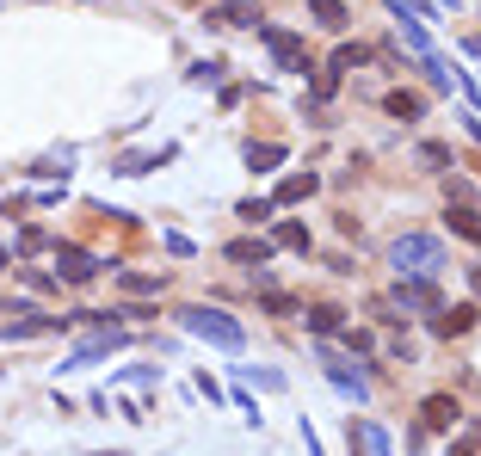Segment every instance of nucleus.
<instances>
[{
	"label": "nucleus",
	"mask_w": 481,
	"mask_h": 456,
	"mask_svg": "<svg viewBox=\"0 0 481 456\" xmlns=\"http://www.w3.org/2000/svg\"><path fill=\"white\" fill-rule=\"evenodd\" d=\"M389 265H395L401 278H432V272L445 265V247L432 241V235H395V241H389Z\"/></svg>",
	"instance_id": "1"
},
{
	"label": "nucleus",
	"mask_w": 481,
	"mask_h": 456,
	"mask_svg": "<svg viewBox=\"0 0 481 456\" xmlns=\"http://www.w3.org/2000/svg\"><path fill=\"white\" fill-rule=\"evenodd\" d=\"M179 321H185L192 340H210V346H222V351L247 346V327L235 315H222V309H179Z\"/></svg>",
	"instance_id": "2"
},
{
	"label": "nucleus",
	"mask_w": 481,
	"mask_h": 456,
	"mask_svg": "<svg viewBox=\"0 0 481 456\" xmlns=\"http://www.w3.org/2000/svg\"><path fill=\"white\" fill-rule=\"evenodd\" d=\"M389 309H395V315H439L445 302H439V290H432V284L420 278V284H401V290L389 296Z\"/></svg>",
	"instance_id": "3"
},
{
	"label": "nucleus",
	"mask_w": 481,
	"mask_h": 456,
	"mask_svg": "<svg viewBox=\"0 0 481 456\" xmlns=\"http://www.w3.org/2000/svg\"><path fill=\"white\" fill-rule=\"evenodd\" d=\"M93 272H99V259H93L87 247H62V253H56V278H69V284H87Z\"/></svg>",
	"instance_id": "4"
},
{
	"label": "nucleus",
	"mask_w": 481,
	"mask_h": 456,
	"mask_svg": "<svg viewBox=\"0 0 481 456\" xmlns=\"http://www.w3.org/2000/svg\"><path fill=\"white\" fill-rule=\"evenodd\" d=\"M420 420L432 425V432H450V425L463 420V407H457V395H426L420 401Z\"/></svg>",
	"instance_id": "5"
},
{
	"label": "nucleus",
	"mask_w": 481,
	"mask_h": 456,
	"mask_svg": "<svg viewBox=\"0 0 481 456\" xmlns=\"http://www.w3.org/2000/svg\"><path fill=\"white\" fill-rule=\"evenodd\" d=\"M315 358H321V364H327V377H334V383L345 388V395H358V401H364V383H358V377H352V364H345L340 351H327V346H315Z\"/></svg>",
	"instance_id": "6"
},
{
	"label": "nucleus",
	"mask_w": 481,
	"mask_h": 456,
	"mask_svg": "<svg viewBox=\"0 0 481 456\" xmlns=\"http://www.w3.org/2000/svg\"><path fill=\"white\" fill-rule=\"evenodd\" d=\"M469 327H476V309H469V302H463V309H439V321H432L439 340H457V333H469Z\"/></svg>",
	"instance_id": "7"
},
{
	"label": "nucleus",
	"mask_w": 481,
	"mask_h": 456,
	"mask_svg": "<svg viewBox=\"0 0 481 456\" xmlns=\"http://www.w3.org/2000/svg\"><path fill=\"white\" fill-rule=\"evenodd\" d=\"M210 25H229V32H235V25H259V0H235V6H216V13H210Z\"/></svg>",
	"instance_id": "8"
},
{
	"label": "nucleus",
	"mask_w": 481,
	"mask_h": 456,
	"mask_svg": "<svg viewBox=\"0 0 481 456\" xmlns=\"http://www.w3.org/2000/svg\"><path fill=\"white\" fill-rule=\"evenodd\" d=\"M161 161H173V148H148V154H124V161H118V173H124V179H142L148 167H161Z\"/></svg>",
	"instance_id": "9"
},
{
	"label": "nucleus",
	"mask_w": 481,
	"mask_h": 456,
	"mask_svg": "<svg viewBox=\"0 0 481 456\" xmlns=\"http://www.w3.org/2000/svg\"><path fill=\"white\" fill-rule=\"evenodd\" d=\"M340 327H345V309H334V302H315L309 309V333L327 340V333H340Z\"/></svg>",
	"instance_id": "10"
},
{
	"label": "nucleus",
	"mask_w": 481,
	"mask_h": 456,
	"mask_svg": "<svg viewBox=\"0 0 481 456\" xmlns=\"http://www.w3.org/2000/svg\"><path fill=\"white\" fill-rule=\"evenodd\" d=\"M229 259H235V265H266V259H272V241H229Z\"/></svg>",
	"instance_id": "11"
},
{
	"label": "nucleus",
	"mask_w": 481,
	"mask_h": 456,
	"mask_svg": "<svg viewBox=\"0 0 481 456\" xmlns=\"http://www.w3.org/2000/svg\"><path fill=\"white\" fill-rule=\"evenodd\" d=\"M247 167H253V173H272V167H284V148H278V142H253V148H247Z\"/></svg>",
	"instance_id": "12"
},
{
	"label": "nucleus",
	"mask_w": 481,
	"mask_h": 456,
	"mask_svg": "<svg viewBox=\"0 0 481 456\" xmlns=\"http://www.w3.org/2000/svg\"><path fill=\"white\" fill-rule=\"evenodd\" d=\"M352 438H364V456H395V451H389V432H382L377 420H358Z\"/></svg>",
	"instance_id": "13"
},
{
	"label": "nucleus",
	"mask_w": 481,
	"mask_h": 456,
	"mask_svg": "<svg viewBox=\"0 0 481 456\" xmlns=\"http://www.w3.org/2000/svg\"><path fill=\"white\" fill-rule=\"evenodd\" d=\"M272 247H290V253H309V228H303V222H278V228H272Z\"/></svg>",
	"instance_id": "14"
},
{
	"label": "nucleus",
	"mask_w": 481,
	"mask_h": 456,
	"mask_svg": "<svg viewBox=\"0 0 481 456\" xmlns=\"http://www.w3.org/2000/svg\"><path fill=\"white\" fill-rule=\"evenodd\" d=\"M450 228H457L463 241H476V247H481V216L469 210V204H450Z\"/></svg>",
	"instance_id": "15"
},
{
	"label": "nucleus",
	"mask_w": 481,
	"mask_h": 456,
	"mask_svg": "<svg viewBox=\"0 0 481 456\" xmlns=\"http://www.w3.org/2000/svg\"><path fill=\"white\" fill-rule=\"evenodd\" d=\"M161 284H167V272H161V278H148V272H124L118 290H130V296H161Z\"/></svg>",
	"instance_id": "16"
},
{
	"label": "nucleus",
	"mask_w": 481,
	"mask_h": 456,
	"mask_svg": "<svg viewBox=\"0 0 481 456\" xmlns=\"http://www.w3.org/2000/svg\"><path fill=\"white\" fill-rule=\"evenodd\" d=\"M266 43L278 50V62H290V69H303V43H297L290 32H266Z\"/></svg>",
	"instance_id": "17"
},
{
	"label": "nucleus",
	"mask_w": 481,
	"mask_h": 456,
	"mask_svg": "<svg viewBox=\"0 0 481 456\" xmlns=\"http://www.w3.org/2000/svg\"><path fill=\"white\" fill-rule=\"evenodd\" d=\"M309 191H315V173H290L284 185H278V204H303Z\"/></svg>",
	"instance_id": "18"
},
{
	"label": "nucleus",
	"mask_w": 481,
	"mask_h": 456,
	"mask_svg": "<svg viewBox=\"0 0 481 456\" xmlns=\"http://www.w3.org/2000/svg\"><path fill=\"white\" fill-rule=\"evenodd\" d=\"M315 19H321L327 32H345V6L340 0H315Z\"/></svg>",
	"instance_id": "19"
},
{
	"label": "nucleus",
	"mask_w": 481,
	"mask_h": 456,
	"mask_svg": "<svg viewBox=\"0 0 481 456\" xmlns=\"http://www.w3.org/2000/svg\"><path fill=\"white\" fill-rule=\"evenodd\" d=\"M382 106H389V117H420V99H413V93H389V99H382Z\"/></svg>",
	"instance_id": "20"
},
{
	"label": "nucleus",
	"mask_w": 481,
	"mask_h": 456,
	"mask_svg": "<svg viewBox=\"0 0 481 456\" xmlns=\"http://www.w3.org/2000/svg\"><path fill=\"white\" fill-rule=\"evenodd\" d=\"M358 62H364V50H352V43H345V50H334V62H327V69L345 74V69H358Z\"/></svg>",
	"instance_id": "21"
},
{
	"label": "nucleus",
	"mask_w": 481,
	"mask_h": 456,
	"mask_svg": "<svg viewBox=\"0 0 481 456\" xmlns=\"http://www.w3.org/2000/svg\"><path fill=\"white\" fill-rule=\"evenodd\" d=\"M266 216H272L266 198H247V204H240V222H266Z\"/></svg>",
	"instance_id": "22"
},
{
	"label": "nucleus",
	"mask_w": 481,
	"mask_h": 456,
	"mask_svg": "<svg viewBox=\"0 0 481 456\" xmlns=\"http://www.w3.org/2000/svg\"><path fill=\"white\" fill-rule=\"evenodd\" d=\"M43 247H50L43 228H25V235H19V253H43Z\"/></svg>",
	"instance_id": "23"
},
{
	"label": "nucleus",
	"mask_w": 481,
	"mask_h": 456,
	"mask_svg": "<svg viewBox=\"0 0 481 456\" xmlns=\"http://www.w3.org/2000/svg\"><path fill=\"white\" fill-rule=\"evenodd\" d=\"M420 167H450V154L439 148V142H426V148H420Z\"/></svg>",
	"instance_id": "24"
},
{
	"label": "nucleus",
	"mask_w": 481,
	"mask_h": 456,
	"mask_svg": "<svg viewBox=\"0 0 481 456\" xmlns=\"http://www.w3.org/2000/svg\"><path fill=\"white\" fill-rule=\"evenodd\" d=\"M240 377H247V383H259V388H284V377H278V370H240Z\"/></svg>",
	"instance_id": "25"
},
{
	"label": "nucleus",
	"mask_w": 481,
	"mask_h": 456,
	"mask_svg": "<svg viewBox=\"0 0 481 456\" xmlns=\"http://www.w3.org/2000/svg\"><path fill=\"white\" fill-rule=\"evenodd\" d=\"M450 204H476V185L469 179H450Z\"/></svg>",
	"instance_id": "26"
},
{
	"label": "nucleus",
	"mask_w": 481,
	"mask_h": 456,
	"mask_svg": "<svg viewBox=\"0 0 481 456\" xmlns=\"http://www.w3.org/2000/svg\"><path fill=\"white\" fill-rule=\"evenodd\" d=\"M450 456H476V451H469V444H450Z\"/></svg>",
	"instance_id": "27"
},
{
	"label": "nucleus",
	"mask_w": 481,
	"mask_h": 456,
	"mask_svg": "<svg viewBox=\"0 0 481 456\" xmlns=\"http://www.w3.org/2000/svg\"><path fill=\"white\" fill-rule=\"evenodd\" d=\"M469 284H476V296H481V265H476V272H469Z\"/></svg>",
	"instance_id": "28"
},
{
	"label": "nucleus",
	"mask_w": 481,
	"mask_h": 456,
	"mask_svg": "<svg viewBox=\"0 0 481 456\" xmlns=\"http://www.w3.org/2000/svg\"><path fill=\"white\" fill-rule=\"evenodd\" d=\"M0 272H6V247H0Z\"/></svg>",
	"instance_id": "29"
},
{
	"label": "nucleus",
	"mask_w": 481,
	"mask_h": 456,
	"mask_svg": "<svg viewBox=\"0 0 481 456\" xmlns=\"http://www.w3.org/2000/svg\"><path fill=\"white\" fill-rule=\"evenodd\" d=\"M476 444H481V420H476Z\"/></svg>",
	"instance_id": "30"
}]
</instances>
